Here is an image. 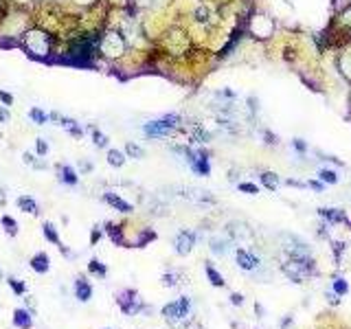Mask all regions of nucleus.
<instances>
[{"mask_svg":"<svg viewBox=\"0 0 351 329\" xmlns=\"http://www.w3.org/2000/svg\"><path fill=\"white\" fill-rule=\"evenodd\" d=\"M263 138H266V143H270V145H276L279 140H276V136L272 134V132H263Z\"/></svg>","mask_w":351,"mask_h":329,"instance_id":"49","label":"nucleus"},{"mask_svg":"<svg viewBox=\"0 0 351 329\" xmlns=\"http://www.w3.org/2000/svg\"><path fill=\"white\" fill-rule=\"evenodd\" d=\"M318 180H320V182H325V184H338L340 175H338L333 169H327V167H320V169H318Z\"/></svg>","mask_w":351,"mask_h":329,"instance_id":"27","label":"nucleus"},{"mask_svg":"<svg viewBox=\"0 0 351 329\" xmlns=\"http://www.w3.org/2000/svg\"><path fill=\"white\" fill-rule=\"evenodd\" d=\"M117 303H118V307H121L123 314H127V316H136V314H140V311L147 310L145 303L138 298L136 290H123V292H118L117 294Z\"/></svg>","mask_w":351,"mask_h":329,"instance_id":"6","label":"nucleus"},{"mask_svg":"<svg viewBox=\"0 0 351 329\" xmlns=\"http://www.w3.org/2000/svg\"><path fill=\"white\" fill-rule=\"evenodd\" d=\"M125 154L130 158H136V160H140V158H145V149L138 147L136 143H125Z\"/></svg>","mask_w":351,"mask_h":329,"instance_id":"31","label":"nucleus"},{"mask_svg":"<svg viewBox=\"0 0 351 329\" xmlns=\"http://www.w3.org/2000/svg\"><path fill=\"white\" fill-rule=\"evenodd\" d=\"M292 147L296 149V154H301V156L307 152V143H305V140H301V138H294L292 140Z\"/></svg>","mask_w":351,"mask_h":329,"instance_id":"44","label":"nucleus"},{"mask_svg":"<svg viewBox=\"0 0 351 329\" xmlns=\"http://www.w3.org/2000/svg\"><path fill=\"white\" fill-rule=\"evenodd\" d=\"M22 160H24V162H26V165H31V167H35V169H46V167H48V165H46V162H42V160H38V158H35V156H33V154H31V152H24V154H22Z\"/></svg>","mask_w":351,"mask_h":329,"instance_id":"33","label":"nucleus"},{"mask_svg":"<svg viewBox=\"0 0 351 329\" xmlns=\"http://www.w3.org/2000/svg\"><path fill=\"white\" fill-rule=\"evenodd\" d=\"M237 187H239V191L248 193V195H257V193H259V187H257V184H253V182H239Z\"/></svg>","mask_w":351,"mask_h":329,"instance_id":"36","label":"nucleus"},{"mask_svg":"<svg viewBox=\"0 0 351 329\" xmlns=\"http://www.w3.org/2000/svg\"><path fill=\"white\" fill-rule=\"evenodd\" d=\"M97 46H99V38H97V35H83V38L75 39L68 51V61L70 64H77V66L90 64Z\"/></svg>","mask_w":351,"mask_h":329,"instance_id":"3","label":"nucleus"},{"mask_svg":"<svg viewBox=\"0 0 351 329\" xmlns=\"http://www.w3.org/2000/svg\"><path fill=\"white\" fill-rule=\"evenodd\" d=\"M332 250H333V259L340 261L342 252H345V241H332Z\"/></svg>","mask_w":351,"mask_h":329,"instance_id":"39","label":"nucleus"},{"mask_svg":"<svg viewBox=\"0 0 351 329\" xmlns=\"http://www.w3.org/2000/svg\"><path fill=\"white\" fill-rule=\"evenodd\" d=\"M75 2H79V4H90V2H95V0H75Z\"/></svg>","mask_w":351,"mask_h":329,"instance_id":"53","label":"nucleus"},{"mask_svg":"<svg viewBox=\"0 0 351 329\" xmlns=\"http://www.w3.org/2000/svg\"><path fill=\"white\" fill-rule=\"evenodd\" d=\"M292 325H294V316L292 314H285L283 318L279 320V329H292Z\"/></svg>","mask_w":351,"mask_h":329,"instance_id":"43","label":"nucleus"},{"mask_svg":"<svg viewBox=\"0 0 351 329\" xmlns=\"http://www.w3.org/2000/svg\"><path fill=\"white\" fill-rule=\"evenodd\" d=\"M125 156L127 154L121 152V149H108V165H112L118 169V167L125 165Z\"/></svg>","mask_w":351,"mask_h":329,"instance_id":"26","label":"nucleus"},{"mask_svg":"<svg viewBox=\"0 0 351 329\" xmlns=\"http://www.w3.org/2000/svg\"><path fill=\"white\" fill-rule=\"evenodd\" d=\"M92 140H95L97 147H105V145H108V136L101 134L97 127H92Z\"/></svg>","mask_w":351,"mask_h":329,"instance_id":"35","label":"nucleus"},{"mask_svg":"<svg viewBox=\"0 0 351 329\" xmlns=\"http://www.w3.org/2000/svg\"><path fill=\"white\" fill-rule=\"evenodd\" d=\"M0 222H2V226H4V231H7V235L9 237H16L18 235V222L13 217H9V215H2V217H0Z\"/></svg>","mask_w":351,"mask_h":329,"instance_id":"29","label":"nucleus"},{"mask_svg":"<svg viewBox=\"0 0 351 329\" xmlns=\"http://www.w3.org/2000/svg\"><path fill=\"white\" fill-rule=\"evenodd\" d=\"M7 283H9V288L13 290V294H18V296H20V294H24V283H22V281H18V279H7Z\"/></svg>","mask_w":351,"mask_h":329,"instance_id":"37","label":"nucleus"},{"mask_svg":"<svg viewBox=\"0 0 351 329\" xmlns=\"http://www.w3.org/2000/svg\"><path fill=\"white\" fill-rule=\"evenodd\" d=\"M231 248H233V241L228 237H211L209 239V250L215 257H226Z\"/></svg>","mask_w":351,"mask_h":329,"instance_id":"13","label":"nucleus"},{"mask_svg":"<svg viewBox=\"0 0 351 329\" xmlns=\"http://www.w3.org/2000/svg\"><path fill=\"white\" fill-rule=\"evenodd\" d=\"M48 116H51L53 121H59V125L64 127L66 132H70L75 138H81V136H83V132H81V127H79L77 121H73V118H66V116H61V114H57V112H51Z\"/></svg>","mask_w":351,"mask_h":329,"instance_id":"15","label":"nucleus"},{"mask_svg":"<svg viewBox=\"0 0 351 329\" xmlns=\"http://www.w3.org/2000/svg\"><path fill=\"white\" fill-rule=\"evenodd\" d=\"M281 272H283L292 283H303V281H307L310 276L316 274V261L314 259L285 257V261L281 263Z\"/></svg>","mask_w":351,"mask_h":329,"instance_id":"2","label":"nucleus"},{"mask_svg":"<svg viewBox=\"0 0 351 329\" xmlns=\"http://www.w3.org/2000/svg\"><path fill=\"white\" fill-rule=\"evenodd\" d=\"M13 325L20 329H31V325H33V320H31L29 311L26 310H16L13 311Z\"/></svg>","mask_w":351,"mask_h":329,"instance_id":"21","label":"nucleus"},{"mask_svg":"<svg viewBox=\"0 0 351 329\" xmlns=\"http://www.w3.org/2000/svg\"><path fill=\"white\" fill-rule=\"evenodd\" d=\"M193 314V303L189 296H178L174 301H169L165 307L160 310V316L171 325V327H182L191 320Z\"/></svg>","mask_w":351,"mask_h":329,"instance_id":"1","label":"nucleus"},{"mask_svg":"<svg viewBox=\"0 0 351 329\" xmlns=\"http://www.w3.org/2000/svg\"><path fill=\"white\" fill-rule=\"evenodd\" d=\"M226 237L233 241V244H241L250 237V228L241 222H231L226 226Z\"/></svg>","mask_w":351,"mask_h":329,"instance_id":"11","label":"nucleus"},{"mask_svg":"<svg viewBox=\"0 0 351 329\" xmlns=\"http://www.w3.org/2000/svg\"><path fill=\"white\" fill-rule=\"evenodd\" d=\"M103 202H108L110 206H114L118 213H132V211H134V206H132L130 202L123 200L121 195H117V193H112V191H105L103 193Z\"/></svg>","mask_w":351,"mask_h":329,"instance_id":"14","label":"nucleus"},{"mask_svg":"<svg viewBox=\"0 0 351 329\" xmlns=\"http://www.w3.org/2000/svg\"><path fill=\"white\" fill-rule=\"evenodd\" d=\"M35 154H38V156H46L48 154V145L44 138H35Z\"/></svg>","mask_w":351,"mask_h":329,"instance_id":"40","label":"nucleus"},{"mask_svg":"<svg viewBox=\"0 0 351 329\" xmlns=\"http://www.w3.org/2000/svg\"><path fill=\"white\" fill-rule=\"evenodd\" d=\"M316 235H318V237H323V239H329V228H327V222H323V224H318V226H316Z\"/></svg>","mask_w":351,"mask_h":329,"instance_id":"46","label":"nucleus"},{"mask_svg":"<svg viewBox=\"0 0 351 329\" xmlns=\"http://www.w3.org/2000/svg\"><path fill=\"white\" fill-rule=\"evenodd\" d=\"M81 171H92V165L90 162H81Z\"/></svg>","mask_w":351,"mask_h":329,"instance_id":"52","label":"nucleus"},{"mask_svg":"<svg viewBox=\"0 0 351 329\" xmlns=\"http://www.w3.org/2000/svg\"><path fill=\"white\" fill-rule=\"evenodd\" d=\"M283 250H285V257L314 259V257H312L310 244H305L303 239H298V237H294V235H283Z\"/></svg>","mask_w":351,"mask_h":329,"instance_id":"9","label":"nucleus"},{"mask_svg":"<svg viewBox=\"0 0 351 329\" xmlns=\"http://www.w3.org/2000/svg\"><path fill=\"white\" fill-rule=\"evenodd\" d=\"M16 204H18V209L24 211V213H29V215H38L39 213V204L29 195H20L16 200Z\"/></svg>","mask_w":351,"mask_h":329,"instance_id":"19","label":"nucleus"},{"mask_svg":"<svg viewBox=\"0 0 351 329\" xmlns=\"http://www.w3.org/2000/svg\"><path fill=\"white\" fill-rule=\"evenodd\" d=\"M31 268H33L35 272H39V274L48 272V254L46 252H38L35 257H31Z\"/></svg>","mask_w":351,"mask_h":329,"instance_id":"23","label":"nucleus"},{"mask_svg":"<svg viewBox=\"0 0 351 329\" xmlns=\"http://www.w3.org/2000/svg\"><path fill=\"white\" fill-rule=\"evenodd\" d=\"M0 121H9V112H7V110H0Z\"/></svg>","mask_w":351,"mask_h":329,"instance_id":"51","label":"nucleus"},{"mask_svg":"<svg viewBox=\"0 0 351 329\" xmlns=\"http://www.w3.org/2000/svg\"><path fill=\"white\" fill-rule=\"evenodd\" d=\"M29 118H31L33 123H38V125H46L48 114H46V112H42L39 108H31V110H29Z\"/></svg>","mask_w":351,"mask_h":329,"instance_id":"30","label":"nucleus"},{"mask_svg":"<svg viewBox=\"0 0 351 329\" xmlns=\"http://www.w3.org/2000/svg\"><path fill=\"white\" fill-rule=\"evenodd\" d=\"M59 180L64 184H68V187H75L79 182V175L70 165H59Z\"/></svg>","mask_w":351,"mask_h":329,"instance_id":"20","label":"nucleus"},{"mask_svg":"<svg viewBox=\"0 0 351 329\" xmlns=\"http://www.w3.org/2000/svg\"><path fill=\"white\" fill-rule=\"evenodd\" d=\"M22 46H24V51L29 53L31 57L44 59V57H48V53H51V35L39 29H31V31H26L24 38H22Z\"/></svg>","mask_w":351,"mask_h":329,"instance_id":"4","label":"nucleus"},{"mask_svg":"<svg viewBox=\"0 0 351 329\" xmlns=\"http://www.w3.org/2000/svg\"><path fill=\"white\" fill-rule=\"evenodd\" d=\"M160 281H162V285H165V288H176V285L180 283V274H178V272H165Z\"/></svg>","mask_w":351,"mask_h":329,"instance_id":"34","label":"nucleus"},{"mask_svg":"<svg viewBox=\"0 0 351 329\" xmlns=\"http://www.w3.org/2000/svg\"><path fill=\"white\" fill-rule=\"evenodd\" d=\"M250 31H253L257 38H268V35L272 33V22H268L263 16H257L250 22Z\"/></svg>","mask_w":351,"mask_h":329,"instance_id":"17","label":"nucleus"},{"mask_svg":"<svg viewBox=\"0 0 351 329\" xmlns=\"http://www.w3.org/2000/svg\"><path fill=\"white\" fill-rule=\"evenodd\" d=\"M0 279H2V272H0Z\"/></svg>","mask_w":351,"mask_h":329,"instance_id":"55","label":"nucleus"},{"mask_svg":"<svg viewBox=\"0 0 351 329\" xmlns=\"http://www.w3.org/2000/svg\"><path fill=\"white\" fill-rule=\"evenodd\" d=\"M178 121H180V118L176 116V114H167V116L158 118V121L145 123L143 132L149 136V138H160V136H167L169 132H174L176 127H178Z\"/></svg>","mask_w":351,"mask_h":329,"instance_id":"5","label":"nucleus"},{"mask_svg":"<svg viewBox=\"0 0 351 329\" xmlns=\"http://www.w3.org/2000/svg\"><path fill=\"white\" fill-rule=\"evenodd\" d=\"M195 20L197 22H206V20H209V9H206L204 4H200V7L195 9Z\"/></svg>","mask_w":351,"mask_h":329,"instance_id":"42","label":"nucleus"},{"mask_svg":"<svg viewBox=\"0 0 351 329\" xmlns=\"http://www.w3.org/2000/svg\"><path fill=\"white\" fill-rule=\"evenodd\" d=\"M191 140H193V143H209L211 134H209V132H204L200 125H197V127H193V132H191Z\"/></svg>","mask_w":351,"mask_h":329,"instance_id":"32","label":"nucleus"},{"mask_svg":"<svg viewBox=\"0 0 351 329\" xmlns=\"http://www.w3.org/2000/svg\"><path fill=\"white\" fill-rule=\"evenodd\" d=\"M20 2H29V0H20Z\"/></svg>","mask_w":351,"mask_h":329,"instance_id":"54","label":"nucleus"},{"mask_svg":"<svg viewBox=\"0 0 351 329\" xmlns=\"http://www.w3.org/2000/svg\"><path fill=\"white\" fill-rule=\"evenodd\" d=\"M42 232H44V237H46V241H51V244H55L57 248H64V246H61V239H59V235H57V228L53 226L51 222H44V224H42Z\"/></svg>","mask_w":351,"mask_h":329,"instance_id":"22","label":"nucleus"},{"mask_svg":"<svg viewBox=\"0 0 351 329\" xmlns=\"http://www.w3.org/2000/svg\"><path fill=\"white\" fill-rule=\"evenodd\" d=\"M204 272L206 276H209V283L213 285V288H226V281H224V276L219 274V270L213 266L211 261H204Z\"/></svg>","mask_w":351,"mask_h":329,"instance_id":"18","label":"nucleus"},{"mask_svg":"<svg viewBox=\"0 0 351 329\" xmlns=\"http://www.w3.org/2000/svg\"><path fill=\"white\" fill-rule=\"evenodd\" d=\"M235 263L241 272H246V274H253V272H257L259 268L263 266L261 259H259L253 250L244 248V246H237L235 248Z\"/></svg>","mask_w":351,"mask_h":329,"instance_id":"7","label":"nucleus"},{"mask_svg":"<svg viewBox=\"0 0 351 329\" xmlns=\"http://www.w3.org/2000/svg\"><path fill=\"white\" fill-rule=\"evenodd\" d=\"M197 239H200L197 231H180L178 235L174 237V250H176V254H180V257L189 254V252L193 250V246H195Z\"/></svg>","mask_w":351,"mask_h":329,"instance_id":"10","label":"nucleus"},{"mask_svg":"<svg viewBox=\"0 0 351 329\" xmlns=\"http://www.w3.org/2000/svg\"><path fill=\"white\" fill-rule=\"evenodd\" d=\"M259 182H261L266 189H270V191H276L279 184H281V180H279V175L272 174V171H263V174L259 175Z\"/></svg>","mask_w":351,"mask_h":329,"instance_id":"24","label":"nucleus"},{"mask_svg":"<svg viewBox=\"0 0 351 329\" xmlns=\"http://www.w3.org/2000/svg\"><path fill=\"white\" fill-rule=\"evenodd\" d=\"M318 215L327 224H347V213L336 206H323V209H318Z\"/></svg>","mask_w":351,"mask_h":329,"instance_id":"12","label":"nucleus"},{"mask_svg":"<svg viewBox=\"0 0 351 329\" xmlns=\"http://www.w3.org/2000/svg\"><path fill=\"white\" fill-rule=\"evenodd\" d=\"M99 48H101V53L108 57H121L123 51H125V39H123V35H118L117 31H108V33L99 39Z\"/></svg>","mask_w":351,"mask_h":329,"instance_id":"8","label":"nucleus"},{"mask_svg":"<svg viewBox=\"0 0 351 329\" xmlns=\"http://www.w3.org/2000/svg\"><path fill=\"white\" fill-rule=\"evenodd\" d=\"M99 237H101V231H99V228H95V231H92V235H90V241H92V244H97V241H99Z\"/></svg>","mask_w":351,"mask_h":329,"instance_id":"50","label":"nucleus"},{"mask_svg":"<svg viewBox=\"0 0 351 329\" xmlns=\"http://www.w3.org/2000/svg\"><path fill=\"white\" fill-rule=\"evenodd\" d=\"M0 101L4 103V108H7V105H13V95L7 90H0Z\"/></svg>","mask_w":351,"mask_h":329,"instance_id":"47","label":"nucleus"},{"mask_svg":"<svg viewBox=\"0 0 351 329\" xmlns=\"http://www.w3.org/2000/svg\"><path fill=\"white\" fill-rule=\"evenodd\" d=\"M325 298H327V303H329L332 307H336V305H340V303H342V296H338V294L333 292L332 288H329L327 292H325Z\"/></svg>","mask_w":351,"mask_h":329,"instance_id":"38","label":"nucleus"},{"mask_svg":"<svg viewBox=\"0 0 351 329\" xmlns=\"http://www.w3.org/2000/svg\"><path fill=\"white\" fill-rule=\"evenodd\" d=\"M228 303H231V305H235V307H241V305H244V294L231 292V294H228Z\"/></svg>","mask_w":351,"mask_h":329,"instance_id":"41","label":"nucleus"},{"mask_svg":"<svg viewBox=\"0 0 351 329\" xmlns=\"http://www.w3.org/2000/svg\"><path fill=\"white\" fill-rule=\"evenodd\" d=\"M307 187H310L312 191H316V193H323L325 191V182H320V180H310V182H307Z\"/></svg>","mask_w":351,"mask_h":329,"instance_id":"45","label":"nucleus"},{"mask_svg":"<svg viewBox=\"0 0 351 329\" xmlns=\"http://www.w3.org/2000/svg\"><path fill=\"white\" fill-rule=\"evenodd\" d=\"M88 272L95 274V276H99V279H105V276H108V266L101 263L99 259H90V263H88Z\"/></svg>","mask_w":351,"mask_h":329,"instance_id":"25","label":"nucleus"},{"mask_svg":"<svg viewBox=\"0 0 351 329\" xmlns=\"http://www.w3.org/2000/svg\"><path fill=\"white\" fill-rule=\"evenodd\" d=\"M75 298L81 303H88L92 298V285L88 283L83 276H77L75 279Z\"/></svg>","mask_w":351,"mask_h":329,"instance_id":"16","label":"nucleus"},{"mask_svg":"<svg viewBox=\"0 0 351 329\" xmlns=\"http://www.w3.org/2000/svg\"><path fill=\"white\" fill-rule=\"evenodd\" d=\"M254 314H257V318H266V310L261 303H254Z\"/></svg>","mask_w":351,"mask_h":329,"instance_id":"48","label":"nucleus"},{"mask_svg":"<svg viewBox=\"0 0 351 329\" xmlns=\"http://www.w3.org/2000/svg\"><path fill=\"white\" fill-rule=\"evenodd\" d=\"M332 290L338 294V296H347V294H349V283L345 281V276H333Z\"/></svg>","mask_w":351,"mask_h":329,"instance_id":"28","label":"nucleus"}]
</instances>
